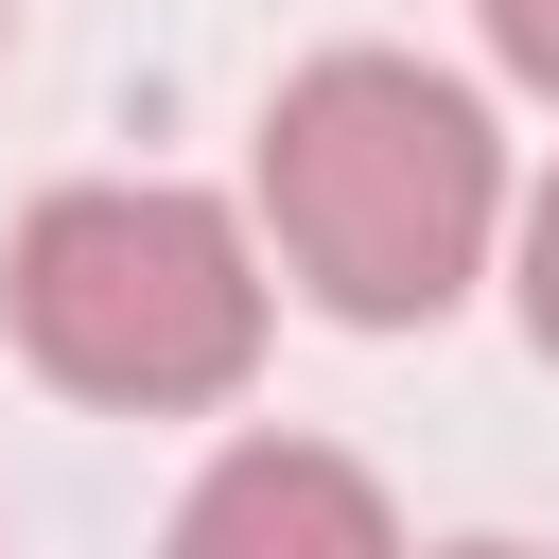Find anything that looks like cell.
<instances>
[{
  "mask_svg": "<svg viewBox=\"0 0 559 559\" xmlns=\"http://www.w3.org/2000/svg\"><path fill=\"white\" fill-rule=\"evenodd\" d=\"M0 314H17L35 384L105 402V419H192L262 367V245H245V210H210L175 175H70L17 210Z\"/></svg>",
  "mask_w": 559,
  "mask_h": 559,
  "instance_id": "obj_2",
  "label": "cell"
},
{
  "mask_svg": "<svg viewBox=\"0 0 559 559\" xmlns=\"http://www.w3.org/2000/svg\"><path fill=\"white\" fill-rule=\"evenodd\" d=\"M507 227V140L454 70L419 52H314L280 105H262V245L314 314L349 332H419L472 297Z\"/></svg>",
  "mask_w": 559,
  "mask_h": 559,
  "instance_id": "obj_1",
  "label": "cell"
},
{
  "mask_svg": "<svg viewBox=\"0 0 559 559\" xmlns=\"http://www.w3.org/2000/svg\"><path fill=\"white\" fill-rule=\"evenodd\" d=\"M507 280H524V332H542V367H559V175L524 192V227H507Z\"/></svg>",
  "mask_w": 559,
  "mask_h": 559,
  "instance_id": "obj_4",
  "label": "cell"
},
{
  "mask_svg": "<svg viewBox=\"0 0 559 559\" xmlns=\"http://www.w3.org/2000/svg\"><path fill=\"white\" fill-rule=\"evenodd\" d=\"M454 559H542V542H454Z\"/></svg>",
  "mask_w": 559,
  "mask_h": 559,
  "instance_id": "obj_6",
  "label": "cell"
},
{
  "mask_svg": "<svg viewBox=\"0 0 559 559\" xmlns=\"http://www.w3.org/2000/svg\"><path fill=\"white\" fill-rule=\"evenodd\" d=\"M157 559H402V524L332 437H227Z\"/></svg>",
  "mask_w": 559,
  "mask_h": 559,
  "instance_id": "obj_3",
  "label": "cell"
},
{
  "mask_svg": "<svg viewBox=\"0 0 559 559\" xmlns=\"http://www.w3.org/2000/svg\"><path fill=\"white\" fill-rule=\"evenodd\" d=\"M472 17H489V52H507L542 105H559V0H472Z\"/></svg>",
  "mask_w": 559,
  "mask_h": 559,
  "instance_id": "obj_5",
  "label": "cell"
}]
</instances>
